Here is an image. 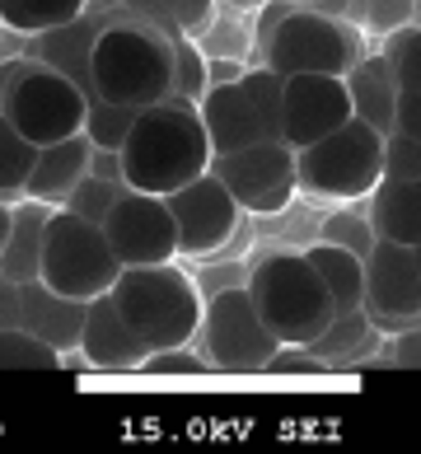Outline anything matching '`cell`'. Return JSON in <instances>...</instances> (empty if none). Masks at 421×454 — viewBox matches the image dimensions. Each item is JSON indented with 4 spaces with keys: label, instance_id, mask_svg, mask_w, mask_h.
I'll return each mask as SVG.
<instances>
[{
    "label": "cell",
    "instance_id": "4fadbf2b",
    "mask_svg": "<svg viewBox=\"0 0 421 454\" xmlns=\"http://www.w3.org/2000/svg\"><path fill=\"white\" fill-rule=\"evenodd\" d=\"M168 211H174V225H178V258H211L234 239L244 211L239 201L230 197V188L211 169L197 174L192 183H183L164 197Z\"/></svg>",
    "mask_w": 421,
    "mask_h": 454
},
{
    "label": "cell",
    "instance_id": "44dd1931",
    "mask_svg": "<svg viewBox=\"0 0 421 454\" xmlns=\"http://www.w3.org/2000/svg\"><path fill=\"white\" fill-rule=\"evenodd\" d=\"M47 221H52V207L47 201H14V225H10V244L0 254V272L10 281H33L43 262V239H47Z\"/></svg>",
    "mask_w": 421,
    "mask_h": 454
},
{
    "label": "cell",
    "instance_id": "5b68a950",
    "mask_svg": "<svg viewBox=\"0 0 421 454\" xmlns=\"http://www.w3.org/2000/svg\"><path fill=\"white\" fill-rule=\"evenodd\" d=\"M122 277L113 244L104 225L84 221L71 207H52L47 221V239H43V262H38V281L52 286L66 300H98L113 291V281Z\"/></svg>",
    "mask_w": 421,
    "mask_h": 454
},
{
    "label": "cell",
    "instance_id": "60d3db41",
    "mask_svg": "<svg viewBox=\"0 0 421 454\" xmlns=\"http://www.w3.org/2000/svg\"><path fill=\"white\" fill-rule=\"evenodd\" d=\"M412 254H417V267H421V244H412Z\"/></svg>",
    "mask_w": 421,
    "mask_h": 454
},
{
    "label": "cell",
    "instance_id": "6da1fadb",
    "mask_svg": "<svg viewBox=\"0 0 421 454\" xmlns=\"http://www.w3.org/2000/svg\"><path fill=\"white\" fill-rule=\"evenodd\" d=\"M211 137L201 127V113L192 98L164 94L160 104H150L136 113V122L117 145L122 160V183L136 192L168 197L183 183H192L197 174L211 169Z\"/></svg>",
    "mask_w": 421,
    "mask_h": 454
},
{
    "label": "cell",
    "instance_id": "4dcf8cb0",
    "mask_svg": "<svg viewBox=\"0 0 421 454\" xmlns=\"http://www.w3.org/2000/svg\"><path fill=\"white\" fill-rule=\"evenodd\" d=\"M207 61H201L197 52H192V43H183V38H174V94H183V98H197L207 94Z\"/></svg>",
    "mask_w": 421,
    "mask_h": 454
},
{
    "label": "cell",
    "instance_id": "8fae6325",
    "mask_svg": "<svg viewBox=\"0 0 421 454\" xmlns=\"http://www.w3.org/2000/svg\"><path fill=\"white\" fill-rule=\"evenodd\" d=\"M361 309L379 338H398L421 324V267L408 244L379 239L365 254V295Z\"/></svg>",
    "mask_w": 421,
    "mask_h": 454
},
{
    "label": "cell",
    "instance_id": "ac0fdd59",
    "mask_svg": "<svg viewBox=\"0 0 421 454\" xmlns=\"http://www.w3.org/2000/svg\"><path fill=\"white\" fill-rule=\"evenodd\" d=\"M90 164H94L90 131L66 137L57 145H43L38 150V164H33V174H28V197L33 201H47V207H61V201L75 192V183L90 174Z\"/></svg>",
    "mask_w": 421,
    "mask_h": 454
},
{
    "label": "cell",
    "instance_id": "7c38bea8",
    "mask_svg": "<svg viewBox=\"0 0 421 454\" xmlns=\"http://www.w3.org/2000/svg\"><path fill=\"white\" fill-rule=\"evenodd\" d=\"M104 234L122 267H160L178 262V225L168 201L155 192L122 188V197L104 215Z\"/></svg>",
    "mask_w": 421,
    "mask_h": 454
},
{
    "label": "cell",
    "instance_id": "7402d4cb",
    "mask_svg": "<svg viewBox=\"0 0 421 454\" xmlns=\"http://www.w3.org/2000/svg\"><path fill=\"white\" fill-rule=\"evenodd\" d=\"M305 258L314 262V272L324 277L337 314L361 309V295H365V258L361 254H351V248H342V244L318 239L314 248H305Z\"/></svg>",
    "mask_w": 421,
    "mask_h": 454
},
{
    "label": "cell",
    "instance_id": "d6986e66",
    "mask_svg": "<svg viewBox=\"0 0 421 454\" xmlns=\"http://www.w3.org/2000/svg\"><path fill=\"white\" fill-rule=\"evenodd\" d=\"M342 80H347V94H351V117H361V122H370V127L379 131V137H389V131H394V108H398L402 85H398L394 66L384 61V52L361 57Z\"/></svg>",
    "mask_w": 421,
    "mask_h": 454
},
{
    "label": "cell",
    "instance_id": "7a4b0ae2",
    "mask_svg": "<svg viewBox=\"0 0 421 454\" xmlns=\"http://www.w3.org/2000/svg\"><path fill=\"white\" fill-rule=\"evenodd\" d=\"M84 71H90V90H84L90 98L150 108L174 94V38L136 14H122L94 28Z\"/></svg>",
    "mask_w": 421,
    "mask_h": 454
},
{
    "label": "cell",
    "instance_id": "8992f818",
    "mask_svg": "<svg viewBox=\"0 0 421 454\" xmlns=\"http://www.w3.org/2000/svg\"><path fill=\"white\" fill-rule=\"evenodd\" d=\"M384 178V137L351 117L332 137L295 150V183L318 201H361Z\"/></svg>",
    "mask_w": 421,
    "mask_h": 454
},
{
    "label": "cell",
    "instance_id": "484cf974",
    "mask_svg": "<svg viewBox=\"0 0 421 454\" xmlns=\"http://www.w3.org/2000/svg\"><path fill=\"white\" fill-rule=\"evenodd\" d=\"M66 356L19 324H0V370H61Z\"/></svg>",
    "mask_w": 421,
    "mask_h": 454
},
{
    "label": "cell",
    "instance_id": "f546056e",
    "mask_svg": "<svg viewBox=\"0 0 421 454\" xmlns=\"http://www.w3.org/2000/svg\"><path fill=\"white\" fill-rule=\"evenodd\" d=\"M324 239L328 244H342V248H351V254H370L375 248V225H370V215H351V211H342V215H328L324 221Z\"/></svg>",
    "mask_w": 421,
    "mask_h": 454
},
{
    "label": "cell",
    "instance_id": "b9f144b4",
    "mask_svg": "<svg viewBox=\"0 0 421 454\" xmlns=\"http://www.w3.org/2000/svg\"><path fill=\"white\" fill-rule=\"evenodd\" d=\"M417 20H421V0H417Z\"/></svg>",
    "mask_w": 421,
    "mask_h": 454
},
{
    "label": "cell",
    "instance_id": "52a82bcc",
    "mask_svg": "<svg viewBox=\"0 0 421 454\" xmlns=\"http://www.w3.org/2000/svg\"><path fill=\"white\" fill-rule=\"evenodd\" d=\"M361 57V28L318 5H295L262 43V66L277 75H347Z\"/></svg>",
    "mask_w": 421,
    "mask_h": 454
},
{
    "label": "cell",
    "instance_id": "ab89813d",
    "mask_svg": "<svg viewBox=\"0 0 421 454\" xmlns=\"http://www.w3.org/2000/svg\"><path fill=\"white\" fill-rule=\"evenodd\" d=\"M10 225H14V207L0 201V254H5V244H10Z\"/></svg>",
    "mask_w": 421,
    "mask_h": 454
},
{
    "label": "cell",
    "instance_id": "9a60e30c",
    "mask_svg": "<svg viewBox=\"0 0 421 454\" xmlns=\"http://www.w3.org/2000/svg\"><path fill=\"white\" fill-rule=\"evenodd\" d=\"M197 113H201V127H207L215 155H230V150H244L253 141L277 137V131L267 127V117L258 113V104H253V94L239 85V80L207 85V94L197 98Z\"/></svg>",
    "mask_w": 421,
    "mask_h": 454
},
{
    "label": "cell",
    "instance_id": "74e56055",
    "mask_svg": "<svg viewBox=\"0 0 421 454\" xmlns=\"http://www.w3.org/2000/svg\"><path fill=\"white\" fill-rule=\"evenodd\" d=\"M0 324H19V281L0 272Z\"/></svg>",
    "mask_w": 421,
    "mask_h": 454
},
{
    "label": "cell",
    "instance_id": "f35d334b",
    "mask_svg": "<svg viewBox=\"0 0 421 454\" xmlns=\"http://www.w3.org/2000/svg\"><path fill=\"white\" fill-rule=\"evenodd\" d=\"M19 66H24V57H14V61H0V104H5V90H10V80L19 75Z\"/></svg>",
    "mask_w": 421,
    "mask_h": 454
},
{
    "label": "cell",
    "instance_id": "277c9868",
    "mask_svg": "<svg viewBox=\"0 0 421 454\" xmlns=\"http://www.w3.org/2000/svg\"><path fill=\"white\" fill-rule=\"evenodd\" d=\"M113 305L117 314L136 328V338L150 351L164 347H188L201 328V300L197 281L183 272L178 262H160V267H122V277L113 281Z\"/></svg>",
    "mask_w": 421,
    "mask_h": 454
},
{
    "label": "cell",
    "instance_id": "836d02e7",
    "mask_svg": "<svg viewBox=\"0 0 421 454\" xmlns=\"http://www.w3.org/2000/svg\"><path fill=\"white\" fill-rule=\"evenodd\" d=\"M328 361L324 356H314L309 347H277V356L267 361L262 375H328Z\"/></svg>",
    "mask_w": 421,
    "mask_h": 454
},
{
    "label": "cell",
    "instance_id": "d6a6232c",
    "mask_svg": "<svg viewBox=\"0 0 421 454\" xmlns=\"http://www.w3.org/2000/svg\"><path fill=\"white\" fill-rule=\"evenodd\" d=\"M384 178H421V141L389 131L384 137Z\"/></svg>",
    "mask_w": 421,
    "mask_h": 454
},
{
    "label": "cell",
    "instance_id": "d590c367",
    "mask_svg": "<svg viewBox=\"0 0 421 454\" xmlns=\"http://www.w3.org/2000/svg\"><path fill=\"white\" fill-rule=\"evenodd\" d=\"M394 131H398V137H412V141H421V90H402V94H398V108H394Z\"/></svg>",
    "mask_w": 421,
    "mask_h": 454
},
{
    "label": "cell",
    "instance_id": "cb8c5ba5",
    "mask_svg": "<svg viewBox=\"0 0 421 454\" xmlns=\"http://www.w3.org/2000/svg\"><path fill=\"white\" fill-rule=\"evenodd\" d=\"M375 342H379V333L370 328L365 309H347V314H332V324L309 342V351L324 356L328 365H342V361H356L361 351H370Z\"/></svg>",
    "mask_w": 421,
    "mask_h": 454
},
{
    "label": "cell",
    "instance_id": "e0dca14e",
    "mask_svg": "<svg viewBox=\"0 0 421 454\" xmlns=\"http://www.w3.org/2000/svg\"><path fill=\"white\" fill-rule=\"evenodd\" d=\"M80 324H84V300H66L38 277L19 281V328H28L33 338H43L66 356L71 347H80Z\"/></svg>",
    "mask_w": 421,
    "mask_h": 454
},
{
    "label": "cell",
    "instance_id": "1f68e13d",
    "mask_svg": "<svg viewBox=\"0 0 421 454\" xmlns=\"http://www.w3.org/2000/svg\"><path fill=\"white\" fill-rule=\"evenodd\" d=\"M211 361L197 356L192 347H164V351H150L141 375H207Z\"/></svg>",
    "mask_w": 421,
    "mask_h": 454
},
{
    "label": "cell",
    "instance_id": "f1b7e54d",
    "mask_svg": "<svg viewBox=\"0 0 421 454\" xmlns=\"http://www.w3.org/2000/svg\"><path fill=\"white\" fill-rule=\"evenodd\" d=\"M136 113H141V108L90 98V122H84V131H90V141H94L98 150H117V145H122V137L131 131V122H136Z\"/></svg>",
    "mask_w": 421,
    "mask_h": 454
},
{
    "label": "cell",
    "instance_id": "ba28073f",
    "mask_svg": "<svg viewBox=\"0 0 421 454\" xmlns=\"http://www.w3.org/2000/svg\"><path fill=\"white\" fill-rule=\"evenodd\" d=\"M0 113L19 127V137H28L43 150V145H57L66 137H80L84 122H90V94L61 66L43 61V57H24L19 75L5 90Z\"/></svg>",
    "mask_w": 421,
    "mask_h": 454
},
{
    "label": "cell",
    "instance_id": "30bf717a",
    "mask_svg": "<svg viewBox=\"0 0 421 454\" xmlns=\"http://www.w3.org/2000/svg\"><path fill=\"white\" fill-rule=\"evenodd\" d=\"M211 174L230 188V197L239 201V211L253 215H281L295 201V150L281 137L253 141L230 155H211Z\"/></svg>",
    "mask_w": 421,
    "mask_h": 454
},
{
    "label": "cell",
    "instance_id": "603a6c76",
    "mask_svg": "<svg viewBox=\"0 0 421 454\" xmlns=\"http://www.w3.org/2000/svg\"><path fill=\"white\" fill-rule=\"evenodd\" d=\"M84 10H90V0H0V28L43 38L52 28L75 24Z\"/></svg>",
    "mask_w": 421,
    "mask_h": 454
},
{
    "label": "cell",
    "instance_id": "83f0119b",
    "mask_svg": "<svg viewBox=\"0 0 421 454\" xmlns=\"http://www.w3.org/2000/svg\"><path fill=\"white\" fill-rule=\"evenodd\" d=\"M122 188H127L122 178H104V174H84V178L75 183V192L66 197L61 207H71L75 215H84V221L104 225V215H108V207H113V201L122 197Z\"/></svg>",
    "mask_w": 421,
    "mask_h": 454
},
{
    "label": "cell",
    "instance_id": "9c48e42d",
    "mask_svg": "<svg viewBox=\"0 0 421 454\" xmlns=\"http://www.w3.org/2000/svg\"><path fill=\"white\" fill-rule=\"evenodd\" d=\"M197 338H201V356L211 361V370H225V375H262L267 361L281 347L272 338V328L258 318L244 286H225V291H215L207 300Z\"/></svg>",
    "mask_w": 421,
    "mask_h": 454
},
{
    "label": "cell",
    "instance_id": "5bb4252c",
    "mask_svg": "<svg viewBox=\"0 0 421 454\" xmlns=\"http://www.w3.org/2000/svg\"><path fill=\"white\" fill-rule=\"evenodd\" d=\"M342 122H351V94L342 75H285L281 141L291 150H305L314 141L332 137Z\"/></svg>",
    "mask_w": 421,
    "mask_h": 454
},
{
    "label": "cell",
    "instance_id": "2e32d148",
    "mask_svg": "<svg viewBox=\"0 0 421 454\" xmlns=\"http://www.w3.org/2000/svg\"><path fill=\"white\" fill-rule=\"evenodd\" d=\"M80 351L94 370H141L150 347L136 338V328L117 314L113 295H98L84 305V324H80Z\"/></svg>",
    "mask_w": 421,
    "mask_h": 454
},
{
    "label": "cell",
    "instance_id": "4316f807",
    "mask_svg": "<svg viewBox=\"0 0 421 454\" xmlns=\"http://www.w3.org/2000/svg\"><path fill=\"white\" fill-rule=\"evenodd\" d=\"M379 52H384V61L394 66V75H398L402 90H421V20L384 33Z\"/></svg>",
    "mask_w": 421,
    "mask_h": 454
},
{
    "label": "cell",
    "instance_id": "d4e9b609",
    "mask_svg": "<svg viewBox=\"0 0 421 454\" xmlns=\"http://www.w3.org/2000/svg\"><path fill=\"white\" fill-rule=\"evenodd\" d=\"M38 164V145L19 137V127L0 113V201H24L28 197V174Z\"/></svg>",
    "mask_w": 421,
    "mask_h": 454
},
{
    "label": "cell",
    "instance_id": "7bdbcfd3",
    "mask_svg": "<svg viewBox=\"0 0 421 454\" xmlns=\"http://www.w3.org/2000/svg\"><path fill=\"white\" fill-rule=\"evenodd\" d=\"M305 5H314V0H305Z\"/></svg>",
    "mask_w": 421,
    "mask_h": 454
},
{
    "label": "cell",
    "instance_id": "e575fe53",
    "mask_svg": "<svg viewBox=\"0 0 421 454\" xmlns=\"http://www.w3.org/2000/svg\"><path fill=\"white\" fill-rule=\"evenodd\" d=\"M417 20V0H365V24L375 33H394Z\"/></svg>",
    "mask_w": 421,
    "mask_h": 454
},
{
    "label": "cell",
    "instance_id": "3957f363",
    "mask_svg": "<svg viewBox=\"0 0 421 454\" xmlns=\"http://www.w3.org/2000/svg\"><path fill=\"white\" fill-rule=\"evenodd\" d=\"M253 309L281 347H309L332 324V295L305 254H262L244 281Z\"/></svg>",
    "mask_w": 421,
    "mask_h": 454
},
{
    "label": "cell",
    "instance_id": "ffe728a7",
    "mask_svg": "<svg viewBox=\"0 0 421 454\" xmlns=\"http://www.w3.org/2000/svg\"><path fill=\"white\" fill-rule=\"evenodd\" d=\"M370 225L379 239L421 244V178H379L370 192Z\"/></svg>",
    "mask_w": 421,
    "mask_h": 454
},
{
    "label": "cell",
    "instance_id": "8d00e7d4",
    "mask_svg": "<svg viewBox=\"0 0 421 454\" xmlns=\"http://www.w3.org/2000/svg\"><path fill=\"white\" fill-rule=\"evenodd\" d=\"M389 365H398V370H421V324L394 338V356H389Z\"/></svg>",
    "mask_w": 421,
    "mask_h": 454
}]
</instances>
